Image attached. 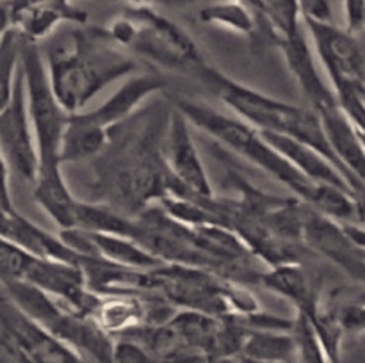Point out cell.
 I'll return each mask as SVG.
<instances>
[{
    "label": "cell",
    "mask_w": 365,
    "mask_h": 363,
    "mask_svg": "<svg viewBox=\"0 0 365 363\" xmlns=\"http://www.w3.org/2000/svg\"><path fill=\"white\" fill-rule=\"evenodd\" d=\"M45 63L53 93L68 114L82 112L103 89L139 71L135 57L106 27L88 23L53 41Z\"/></svg>",
    "instance_id": "obj_1"
},
{
    "label": "cell",
    "mask_w": 365,
    "mask_h": 363,
    "mask_svg": "<svg viewBox=\"0 0 365 363\" xmlns=\"http://www.w3.org/2000/svg\"><path fill=\"white\" fill-rule=\"evenodd\" d=\"M168 120L170 116L160 123L157 117L153 123L150 117L141 130L125 132L120 144L109 142L106 152L95 159V185L106 196L103 203L134 217L170 194L173 178L163 153Z\"/></svg>",
    "instance_id": "obj_2"
},
{
    "label": "cell",
    "mask_w": 365,
    "mask_h": 363,
    "mask_svg": "<svg viewBox=\"0 0 365 363\" xmlns=\"http://www.w3.org/2000/svg\"><path fill=\"white\" fill-rule=\"evenodd\" d=\"M195 77L200 78L202 84L210 93H214L228 109L234 110L242 121H246L260 132L287 135V137L312 146L317 152L323 153L327 159H330L349 180L344 167L341 166L330 142H328L321 120L312 109H303V107L292 105L289 102H282L273 96L264 95L257 89L248 88L242 82L234 80L217 68L210 66L209 63L203 64L196 71ZM349 184L353 185V182L349 180ZM353 189L356 192L355 185H353Z\"/></svg>",
    "instance_id": "obj_3"
},
{
    "label": "cell",
    "mask_w": 365,
    "mask_h": 363,
    "mask_svg": "<svg viewBox=\"0 0 365 363\" xmlns=\"http://www.w3.org/2000/svg\"><path fill=\"white\" fill-rule=\"evenodd\" d=\"M189 121L192 127L210 135L217 142L230 152L237 153L248 162L255 164L262 171L282 182L289 191L305 203L312 199L314 189L317 184L310 182L305 174L299 173L273 144L266 139V135L255 127L242 121L241 117L228 116L220 112L203 102L195 100H175L173 103Z\"/></svg>",
    "instance_id": "obj_4"
},
{
    "label": "cell",
    "mask_w": 365,
    "mask_h": 363,
    "mask_svg": "<svg viewBox=\"0 0 365 363\" xmlns=\"http://www.w3.org/2000/svg\"><path fill=\"white\" fill-rule=\"evenodd\" d=\"M106 28L132 56L157 66L195 75L207 63L195 39L152 6H128Z\"/></svg>",
    "instance_id": "obj_5"
},
{
    "label": "cell",
    "mask_w": 365,
    "mask_h": 363,
    "mask_svg": "<svg viewBox=\"0 0 365 363\" xmlns=\"http://www.w3.org/2000/svg\"><path fill=\"white\" fill-rule=\"evenodd\" d=\"M21 71H24L29 116L38 142L39 164H63L61 144L70 114L64 110L53 93L45 57L39 52L38 43H32L25 38L21 45Z\"/></svg>",
    "instance_id": "obj_6"
},
{
    "label": "cell",
    "mask_w": 365,
    "mask_h": 363,
    "mask_svg": "<svg viewBox=\"0 0 365 363\" xmlns=\"http://www.w3.org/2000/svg\"><path fill=\"white\" fill-rule=\"evenodd\" d=\"M0 363H84L75 349L0 295Z\"/></svg>",
    "instance_id": "obj_7"
},
{
    "label": "cell",
    "mask_w": 365,
    "mask_h": 363,
    "mask_svg": "<svg viewBox=\"0 0 365 363\" xmlns=\"http://www.w3.org/2000/svg\"><path fill=\"white\" fill-rule=\"evenodd\" d=\"M303 23L331 89L365 88V59L355 34L334 21L303 20Z\"/></svg>",
    "instance_id": "obj_8"
},
{
    "label": "cell",
    "mask_w": 365,
    "mask_h": 363,
    "mask_svg": "<svg viewBox=\"0 0 365 363\" xmlns=\"http://www.w3.org/2000/svg\"><path fill=\"white\" fill-rule=\"evenodd\" d=\"M191 128V121L177 107H171L163 142L164 160H166V167L171 178H173L170 194L177 191H185L189 194L212 198V184H210L209 173H207L205 164H203L198 146L192 137Z\"/></svg>",
    "instance_id": "obj_9"
},
{
    "label": "cell",
    "mask_w": 365,
    "mask_h": 363,
    "mask_svg": "<svg viewBox=\"0 0 365 363\" xmlns=\"http://www.w3.org/2000/svg\"><path fill=\"white\" fill-rule=\"evenodd\" d=\"M0 149L9 162L11 171L34 184L39 167V153L34 127L29 116L21 64L13 98L9 105L0 112Z\"/></svg>",
    "instance_id": "obj_10"
},
{
    "label": "cell",
    "mask_w": 365,
    "mask_h": 363,
    "mask_svg": "<svg viewBox=\"0 0 365 363\" xmlns=\"http://www.w3.org/2000/svg\"><path fill=\"white\" fill-rule=\"evenodd\" d=\"M302 238L310 253L337 265L353 281L365 283V251L349 237L344 223H339L309 205Z\"/></svg>",
    "instance_id": "obj_11"
},
{
    "label": "cell",
    "mask_w": 365,
    "mask_h": 363,
    "mask_svg": "<svg viewBox=\"0 0 365 363\" xmlns=\"http://www.w3.org/2000/svg\"><path fill=\"white\" fill-rule=\"evenodd\" d=\"M166 88V80L155 71H138L125 78L120 85L113 91V95L107 96L100 105L91 110H82L75 116L84 123L91 125L93 128L106 132L113 135L120 125L130 120L138 109H141L143 103L153 95H159Z\"/></svg>",
    "instance_id": "obj_12"
},
{
    "label": "cell",
    "mask_w": 365,
    "mask_h": 363,
    "mask_svg": "<svg viewBox=\"0 0 365 363\" xmlns=\"http://www.w3.org/2000/svg\"><path fill=\"white\" fill-rule=\"evenodd\" d=\"M24 281L36 285L64 306L82 315H91L98 294L89 290L84 273L75 263L57 262L34 256Z\"/></svg>",
    "instance_id": "obj_13"
},
{
    "label": "cell",
    "mask_w": 365,
    "mask_h": 363,
    "mask_svg": "<svg viewBox=\"0 0 365 363\" xmlns=\"http://www.w3.org/2000/svg\"><path fill=\"white\" fill-rule=\"evenodd\" d=\"M13 28L32 43L48 38L63 23L86 25L88 14L73 0H7Z\"/></svg>",
    "instance_id": "obj_14"
},
{
    "label": "cell",
    "mask_w": 365,
    "mask_h": 363,
    "mask_svg": "<svg viewBox=\"0 0 365 363\" xmlns=\"http://www.w3.org/2000/svg\"><path fill=\"white\" fill-rule=\"evenodd\" d=\"M34 201L45 210L46 216L59 226V230L75 228L78 198L71 192L63 173V164H39L34 180Z\"/></svg>",
    "instance_id": "obj_15"
},
{
    "label": "cell",
    "mask_w": 365,
    "mask_h": 363,
    "mask_svg": "<svg viewBox=\"0 0 365 363\" xmlns=\"http://www.w3.org/2000/svg\"><path fill=\"white\" fill-rule=\"evenodd\" d=\"M259 283L294 306L296 313L310 317L323 301L319 287L303 263H284L262 270Z\"/></svg>",
    "instance_id": "obj_16"
},
{
    "label": "cell",
    "mask_w": 365,
    "mask_h": 363,
    "mask_svg": "<svg viewBox=\"0 0 365 363\" xmlns=\"http://www.w3.org/2000/svg\"><path fill=\"white\" fill-rule=\"evenodd\" d=\"M262 134L310 182H314V184L339 185V187L348 189V191L355 194V189L349 184L348 178L344 177V173L330 159H327L323 153L317 152L316 148L302 141H296L292 137H287V135L267 134V132H262Z\"/></svg>",
    "instance_id": "obj_17"
},
{
    "label": "cell",
    "mask_w": 365,
    "mask_h": 363,
    "mask_svg": "<svg viewBox=\"0 0 365 363\" xmlns=\"http://www.w3.org/2000/svg\"><path fill=\"white\" fill-rule=\"evenodd\" d=\"M86 233H88L93 249H95V256H102V258L109 260L116 265L134 270H145V273L164 265V262H160L155 255H152L148 249L143 248L134 238L123 237V235L89 233V231H86Z\"/></svg>",
    "instance_id": "obj_18"
},
{
    "label": "cell",
    "mask_w": 365,
    "mask_h": 363,
    "mask_svg": "<svg viewBox=\"0 0 365 363\" xmlns=\"http://www.w3.org/2000/svg\"><path fill=\"white\" fill-rule=\"evenodd\" d=\"M241 358L264 363H298L294 335L292 331L248 327Z\"/></svg>",
    "instance_id": "obj_19"
},
{
    "label": "cell",
    "mask_w": 365,
    "mask_h": 363,
    "mask_svg": "<svg viewBox=\"0 0 365 363\" xmlns=\"http://www.w3.org/2000/svg\"><path fill=\"white\" fill-rule=\"evenodd\" d=\"M75 228L89 233H107L134 237V217L127 216L116 206L103 201H82L78 199Z\"/></svg>",
    "instance_id": "obj_20"
},
{
    "label": "cell",
    "mask_w": 365,
    "mask_h": 363,
    "mask_svg": "<svg viewBox=\"0 0 365 363\" xmlns=\"http://www.w3.org/2000/svg\"><path fill=\"white\" fill-rule=\"evenodd\" d=\"M198 18L207 25L228 28L237 34L253 36L260 16L250 4L242 2V0H221V2L209 4L203 7Z\"/></svg>",
    "instance_id": "obj_21"
},
{
    "label": "cell",
    "mask_w": 365,
    "mask_h": 363,
    "mask_svg": "<svg viewBox=\"0 0 365 363\" xmlns=\"http://www.w3.org/2000/svg\"><path fill=\"white\" fill-rule=\"evenodd\" d=\"M309 205L339 223H355V194L344 187L317 184Z\"/></svg>",
    "instance_id": "obj_22"
},
{
    "label": "cell",
    "mask_w": 365,
    "mask_h": 363,
    "mask_svg": "<svg viewBox=\"0 0 365 363\" xmlns=\"http://www.w3.org/2000/svg\"><path fill=\"white\" fill-rule=\"evenodd\" d=\"M21 45H24V38L14 28H11L0 39V112L9 105L13 98L21 64Z\"/></svg>",
    "instance_id": "obj_23"
},
{
    "label": "cell",
    "mask_w": 365,
    "mask_h": 363,
    "mask_svg": "<svg viewBox=\"0 0 365 363\" xmlns=\"http://www.w3.org/2000/svg\"><path fill=\"white\" fill-rule=\"evenodd\" d=\"M262 16L273 31L277 41L292 38L303 28V18L299 13L298 0H260Z\"/></svg>",
    "instance_id": "obj_24"
},
{
    "label": "cell",
    "mask_w": 365,
    "mask_h": 363,
    "mask_svg": "<svg viewBox=\"0 0 365 363\" xmlns=\"http://www.w3.org/2000/svg\"><path fill=\"white\" fill-rule=\"evenodd\" d=\"M292 335L296 340V351H298V363H331L324 351L323 344L317 338L312 324L307 317L296 313Z\"/></svg>",
    "instance_id": "obj_25"
},
{
    "label": "cell",
    "mask_w": 365,
    "mask_h": 363,
    "mask_svg": "<svg viewBox=\"0 0 365 363\" xmlns=\"http://www.w3.org/2000/svg\"><path fill=\"white\" fill-rule=\"evenodd\" d=\"M34 255L27 253L14 242L0 237V283L25 280Z\"/></svg>",
    "instance_id": "obj_26"
},
{
    "label": "cell",
    "mask_w": 365,
    "mask_h": 363,
    "mask_svg": "<svg viewBox=\"0 0 365 363\" xmlns=\"http://www.w3.org/2000/svg\"><path fill=\"white\" fill-rule=\"evenodd\" d=\"M339 319L346 335H362L365 333V305L359 302H348L337 308Z\"/></svg>",
    "instance_id": "obj_27"
},
{
    "label": "cell",
    "mask_w": 365,
    "mask_h": 363,
    "mask_svg": "<svg viewBox=\"0 0 365 363\" xmlns=\"http://www.w3.org/2000/svg\"><path fill=\"white\" fill-rule=\"evenodd\" d=\"M298 7L303 20L334 21L330 0H298Z\"/></svg>",
    "instance_id": "obj_28"
},
{
    "label": "cell",
    "mask_w": 365,
    "mask_h": 363,
    "mask_svg": "<svg viewBox=\"0 0 365 363\" xmlns=\"http://www.w3.org/2000/svg\"><path fill=\"white\" fill-rule=\"evenodd\" d=\"M346 31L359 34L365 31V0H344Z\"/></svg>",
    "instance_id": "obj_29"
},
{
    "label": "cell",
    "mask_w": 365,
    "mask_h": 363,
    "mask_svg": "<svg viewBox=\"0 0 365 363\" xmlns=\"http://www.w3.org/2000/svg\"><path fill=\"white\" fill-rule=\"evenodd\" d=\"M9 177H11V167L7 159L4 157L2 149H0V203L6 205L7 209H16L13 201V194H11V184H9Z\"/></svg>",
    "instance_id": "obj_30"
},
{
    "label": "cell",
    "mask_w": 365,
    "mask_h": 363,
    "mask_svg": "<svg viewBox=\"0 0 365 363\" xmlns=\"http://www.w3.org/2000/svg\"><path fill=\"white\" fill-rule=\"evenodd\" d=\"M13 28V18H11L9 2L0 0V39Z\"/></svg>",
    "instance_id": "obj_31"
},
{
    "label": "cell",
    "mask_w": 365,
    "mask_h": 363,
    "mask_svg": "<svg viewBox=\"0 0 365 363\" xmlns=\"http://www.w3.org/2000/svg\"><path fill=\"white\" fill-rule=\"evenodd\" d=\"M355 224L365 228V191L355 194Z\"/></svg>",
    "instance_id": "obj_32"
},
{
    "label": "cell",
    "mask_w": 365,
    "mask_h": 363,
    "mask_svg": "<svg viewBox=\"0 0 365 363\" xmlns=\"http://www.w3.org/2000/svg\"><path fill=\"white\" fill-rule=\"evenodd\" d=\"M344 226H346V231L349 233V237H351L353 241H355L356 244H359L365 251V228L359 226V224L355 223H344Z\"/></svg>",
    "instance_id": "obj_33"
},
{
    "label": "cell",
    "mask_w": 365,
    "mask_h": 363,
    "mask_svg": "<svg viewBox=\"0 0 365 363\" xmlns=\"http://www.w3.org/2000/svg\"><path fill=\"white\" fill-rule=\"evenodd\" d=\"M353 302H359V305H365V288L356 294V298L353 299Z\"/></svg>",
    "instance_id": "obj_34"
},
{
    "label": "cell",
    "mask_w": 365,
    "mask_h": 363,
    "mask_svg": "<svg viewBox=\"0 0 365 363\" xmlns=\"http://www.w3.org/2000/svg\"><path fill=\"white\" fill-rule=\"evenodd\" d=\"M235 363H264V362H255V359H248V358H239Z\"/></svg>",
    "instance_id": "obj_35"
},
{
    "label": "cell",
    "mask_w": 365,
    "mask_h": 363,
    "mask_svg": "<svg viewBox=\"0 0 365 363\" xmlns=\"http://www.w3.org/2000/svg\"><path fill=\"white\" fill-rule=\"evenodd\" d=\"M95 363H116V362L113 359V362H95Z\"/></svg>",
    "instance_id": "obj_36"
},
{
    "label": "cell",
    "mask_w": 365,
    "mask_h": 363,
    "mask_svg": "<svg viewBox=\"0 0 365 363\" xmlns=\"http://www.w3.org/2000/svg\"><path fill=\"white\" fill-rule=\"evenodd\" d=\"M360 135H362V141H364V144H365V134H360Z\"/></svg>",
    "instance_id": "obj_37"
}]
</instances>
